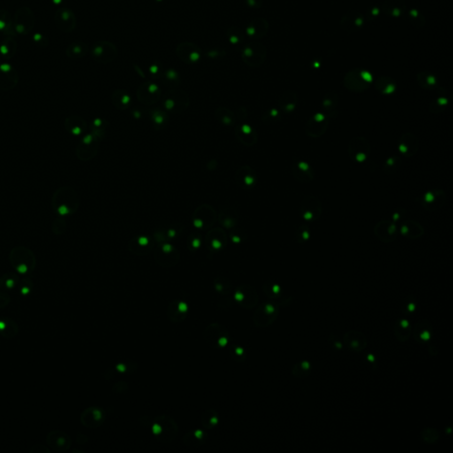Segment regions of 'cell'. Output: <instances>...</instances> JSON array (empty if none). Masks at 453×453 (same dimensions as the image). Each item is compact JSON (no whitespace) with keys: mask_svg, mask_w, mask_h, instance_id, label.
Wrapping results in <instances>:
<instances>
[{"mask_svg":"<svg viewBox=\"0 0 453 453\" xmlns=\"http://www.w3.org/2000/svg\"><path fill=\"white\" fill-rule=\"evenodd\" d=\"M9 258L12 266L19 273H28L35 268L36 258L34 254L30 249L22 246L14 248Z\"/></svg>","mask_w":453,"mask_h":453,"instance_id":"6da1fadb","label":"cell"},{"mask_svg":"<svg viewBox=\"0 0 453 453\" xmlns=\"http://www.w3.org/2000/svg\"><path fill=\"white\" fill-rule=\"evenodd\" d=\"M372 76L366 70L354 68L346 74L344 84L346 88L354 92H363L372 84Z\"/></svg>","mask_w":453,"mask_h":453,"instance_id":"7a4b0ae2","label":"cell"},{"mask_svg":"<svg viewBox=\"0 0 453 453\" xmlns=\"http://www.w3.org/2000/svg\"><path fill=\"white\" fill-rule=\"evenodd\" d=\"M268 50L262 42H252L246 44L242 48V62L250 68H258L264 64L266 60Z\"/></svg>","mask_w":453,"mask_h":453,"instance_id":"3957f363","label":"cell"},{"mask_svg":"<svg viewBox=\"0 0 453 453\" xmlns=\"http://www.w3.org/2000/svg\"><path fill=\"white\" fill-rule=\"evenodd\" d=\"M92 55L96 62L108 64L114 62L118 56V49L114 44L109 41H100L94 44Z\"/></svg>","mask_w":453,"mask_h":453,"instance_id":"277c9868","label":"cell"},{"mask_svg":"<svg viewBox=\"0 0 453 453\" xmlns=\"http://www.w3.org/2000/svg\"><path fill=\"white\" fill-rule=\"evenodd\" d=\"M176 54L186 64H196L202 58V50L192 42H180L176 49Z\"/></svg>","mask_w":453,"mask_h":453,"instance_id":"5b68a950","label":"cell"},{"mask_svg":"<svg viewBox=\"0 0 453 453\" xmlns=\"http://www.w3.org/2000/svg\"><path fill=\"white\" fill-rule=\"evenodd\" d=\"M365 22L364 16L357 11H350L342 16L340 20V26L348 33H354L363 28Z\"/></svg>","mask_w":453,"mask_h":453,"instance_id":"8992f818","label":"cell"},{"mask_svg":"<svg viewBox=\"0 0 453 453\" xmlns=\"http://www.w3.org/2000/svg\"><path fill=\"white\" fill-rule=\"evenodd\" d=\"M47 444L55 452H62L70 449L71 439L65 432L55 430L47 434Z\"/></svg>","mask_w":453,"mask_h":453,"instance_id":"52a82bcc","label":"cell"},{"mask_svg":"<svg viewBox=\"0 0 453 453\" xmlns=\"http://www.w3.org/2000/svg\"><path fill=\"white\" fill-rule=\"evenodd\" d=\"M269 30V24L264 18H256L250 22L246 28V34L254 40L265 38Z\"/></svg>","mask_w":453,"mask_h":453,"instance_id":"ba28073f","label":"cell"},{"mask_svg":"<svg viewBox=\"0 0 453 453\" xmlns=\"http://www.w3.org/2000/svg\"><path fill=\"white\" fill-rule=\"evenodd\" d=\"M406 9V4L404 0H384L382 4V12L392 17L403 16Z\"/></svg>","mask_w":453,"mask_h":453,"instance_id":"9c48e42d","label":"cell"},{"mask_svg":"<svg viewBox=\"0 0 453 453\" xmlns=\"http://www.w3.org/2000/svg\"><path fill=\"white\" fill-rule=\"evenodd\" d=\"M18 333V326L9 318H0V334L6 338H12Z\"/></svg>","mask_w":453,"mask_h":453,"instance_id":"30bf717a","label":"cell"},{"mask_svg":"<svg viewBox=\"0 0 453 453\" xmlns=\"http://www.w3.org/2000/svg\"><path fill=\"white\" fill-rule=\"evenodd\" d=\"M376 87L382 94H392L395 92L396 84L390 77L382 76L376 82Z\"/></svg>","mask_w":453,"mask_h":453,"instance_id":"8fae6325","label":"cell"},{"mask_svg":"<svg viewBox=\"0 0 453 453\" xmlns=\"http://www.w3.org/2000/svg\"><path fill=\"white\" fill-rule=\"evenodd\" d=\"M417 80L420 85L425 88H434L438 84L436 78L428 72H420L417 74Z\"/></svg>","mask_w":453,"mask_h":453,"instance_id":"7c38bea8","label":"cell"},{"mask_svg":"<svg viewBox=\"0 0 453 453\" xmlns=\"http://www.w3.org/2000/svg\"><path fill=\"white\" fill-rule=\"evenodd\" d=\"M226 38L233 46H238L244 40V34L238 28L231 27L226 30Z\"/></svg>","mask_w":453,"mask_h":453,"instance_id":"4fadbf2b","label":"cell"},{"mask_svg":"<svg viewBox=\"0 0 453 453\" xmlns=\"http://www.w3.org/2000/svg\"><path fill=\"white\" fill-rule=\"evenodd\" d=\"M19 279L14 274H8L0 278V288L2 290H11L18 284Z\"/></svg>","mask_w":453,"mask_h":453,"instance_id":"5bb4252c","label":"cell"},{"mask_svg":"<svg viewBox=\"0 0 453 453\" xmlns=\"http://www.w3.org/2000/svg\"><path fill=\"white\" fill-rule=\"evenodd\" d=\"M409 18L411 20L412 24H414L415 26L418 27H423L425 25V18L422 14L418 12L417 9H412L409 12Z\"/></svg>","mask_w":453,"mask_h":453,"instance_id":"9a60e30c","label":"cell"},{"mask_svg":"<svg viewBox=\"0 0 453 453\" xmlns=\"http://www.w3.org/2000/svg\"><path fill=\"white\" fill-rule=\"evenodd\" d=\"M71 55L74 57H82L84 56L87 52V46L84 44L80 42V44H74L73 46L70 48Z\"/></svg>","mask_w":453,"mask_h":453,"instance_id":"2e32d148","label":"cell"},{"mask_svg":"<svg viewBox=\"0 0 453 453\" xmlns=\"http://www.w3.org/2000/svg\"><path fill=\"white\" fill-rule=\"evenodd\" d=\"M9 302H10V298H9L8 294H6L4 292H0V308L6 306Z\"/></svg>","mask_w":453,"mask_h":453,"instance_id":"e0dca14e","label":"cell"},{"mask_svg":"<svg viewBox=\"0 0 453 453\" xmlns=\"http://www.w3.org/2000/svg\"><path fill=\"white\" fill-rule=\"evenodd\" d=\"M246 4L250 8H262L263 0H246Z\"/></svg>","mask_w":453,"mask_h":453,"instance_id":"ac0fdd59","label":"cell"},{"mask_svg":"<svg viewBox=\"0 0 453 453\" xmlns=\"http://www.w3.org/2000/svg\"><path fill=\"white\" fill-rule=\"evenodd\" d=\"M30 452L32 453H44L49 452V450L46 448H44L42 446H33V448L30 450Z\"/></svg>","mask_w":453,"mask_h":453,"instance_id":"d6986e66","label":"cell"},{"mask_svg":"<svg viewBox=\"0 0 453 453\" xmlns=\"http://www.w3.org/2000/svg\"><path fill=\"white\" fill-rule=\"evenodd\" d=\"M30 282H28V280H27V284L22 285V290H20V292H22V294H24V295L28 293L30 290Z\"/></svg>","mask_w":453,"mask_h":453,"instance_id":"ffe728a7","label":"cell"},{"mask_svg":"<svg viewBox=\"0 0 453 453\" xmlns=\"http://www.w3.org/2000/svg\"><path fill=\"white\" fill-rule=\"evenodd\" d=\"M156 1H158V2H160V1H162V0H156Z\"/></svg>","mask_w":453,"mask_h":453,"instance_id":"44dd1931","label":"cell"}]
</instances>
